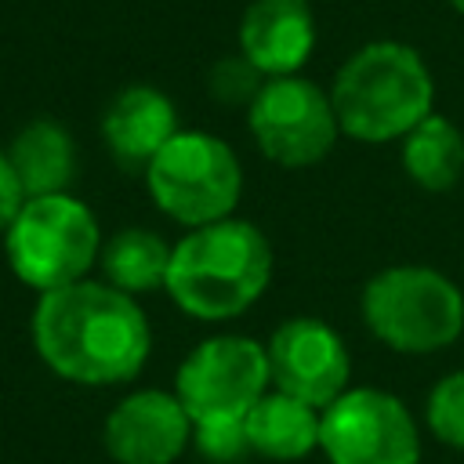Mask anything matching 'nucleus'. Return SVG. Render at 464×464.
I'll return each mask as SVG.
<instances>
[{
  "instance_id": "obj_1",
  "label": "nucleus",
  "mask_w": 464,
  "mask_h": 464,
  "mask_svg": "<svg viewBox=\"0 0 464 464\" xmlns=\"http://www.w3.org/2000/svg\"><path fill=\"white\" fill-rule=\"evenodd\" d=\"M29 337L51 373L83 388L134 381L152 352V326L138 297L91 276L40 294Z\"/></svg>"
},
{
  "instance_id": "obj_2",
  "label": "nucleus",
  "mask_w": 464,
  "mask_h": 464,
  "mask_svg": "<svg viewBox=\"0 0 464 464\" xmlns=\"http://www.w3.org/2000/svg\"><path fill=\"white\" fill-rule=\"evenodd\" d=\"M272 243L268 236L243 218H225L203 228H188L167 268L170 301L203 323L236 319L261 301L272 283Z\"/></svg>"
},
{
  "instance_id": "obj_3",
  "label": "nucleus",
  "mask_w": 464,
  "mask_h": 464,
  "mask_svg": "<svg viewBox=\"0 0 464 464\" xmlns=\"http://www.w3.org/2000/svg\"><path fill=\"white\" fill-rule=\"evenodd\" d=\"M330 102L341 134L366 145L402 141L424 116H431L435 80L410 44L373 40L337 69Z\"/></svg>"
},
{
  "instance_id": "obj_4",
  "label": "nucleus",
  "mask_w": 464,
  "mask_h": 464,
  "mask_svg": "<svg viewBox=\"0 0 464 464\" xmlns=\"http://www.w3.org/2000/svg\"><path fill=\"white\" fill-rule=\"evenodd\" d=\"M359 308L366 330L402 355L442 352L464 330V294L431 265H388L373 272Z\"/></svg>"
},
{
  "instance_id": "obj_5",
  "label": "nucleus",
  "mask_w": 464,
  "mask_h": 464,
  "mask_svg": "<svg viewBox=\"0 0 464 464\" xmlns=\"http://www.w3.org/2000/svg\"><path fill=\"white\" fill-rule=\"evenodd\" d=\"M102 243L94 210L72 192L29 196L4 232L7 268L36 294L87 279Z\"/></svg>"
},
{
  "instance_id": "obj_6",
  "label": "nucleus",
  "mask_w": 464,
  "mask_h": 464,
  "mask_svg": "<svg viewBox=\"0 0 464 464\" xmlns=\"http://www.w3.org/2000/svg\"><path fill=\"white\" fill-rule=\"evenodd\" d=\"M141 174L156 210L185 228L232 218L243 196L239 156L210 130H178Z\"/></svg>"
},
{
  "instance_id": "obj_7",
  "label": "nucleus",
  "mask_w": 464,
  "mask_h": 464,
  "mask_svg": "<svg viewBox=\"0 0 464 464\" xmlns=\"http://www.w3.org/2000/svg\"><path fill=\"white\" fill-rule=\"evenodd\" d=\"M268 388V352L261 341L243 334L203 337L174 373V395L181 399L192 424L243 420Z\"/></svg>"
},
{
  "instance_id": "obj_8",
  "label": "nucleus",
  "mask_w": 464,
  "mask_h": 464,
  "mask_svg": "<svg viewBox=\"0 0 464 464\" xmlns=\"http://www.w3.org/2000/svg\"><path fill=\"white\" fill-rule=\"evenodd\" d=\"M246 127L265 160L279 167H312L330 156L341 123L330 91L304 76H272L246 109Z\"/></svg>"
},
{
  "instance_id": "obj_9",
  "label": "nucleus",
  "mask_w": 464,
  "mask_h": 464,
  "mask_svg": "<svg viewBox=\"0 0 464 464\" xmlns=\"http://www.w3.org/2000/svg\"><path fill=\"white\" fill-rule=\"evenodd\" d=\"M319 450L330 464H420V428L384 388H348L323 406Z\"/></svg>"
},
{
  "instance_id": "obj_10",
  "label": "nucleus",
  "mask_w": 464,
  "mask_h": 464,
  "mask_svg": "<svg viewBox=\"0 0 464 464\" xmlns=\"http://www.w3.org/2000/svg\"><path fill=\"white\" fill-rule=\"evenodd\" d=\"M272 388L323 410L348 392L352 355L344 337L319 315H290L265 341Z\"/></svg>"
},
{
  "instance_id": "obj_11",
  "label": "nucleus",
  "mask_w": 464,
  "mask_h": 464,
  "mask_svg": "<svg viewBox=\"0 0 464 464\" xmlns=\"http://www.w3.org/2000/svg\"><path fill=\"white\" fill-rule=\"evenodd\" d=\"M192 442V417L174 392L138 388L102 424V446L116 464H174Z\"/></svg>"
},
{
  "instance_id": "obj_12",
  "label": "nucleus",
  "mask_w": 464,
  "mask_h": 464,
  "mask_svg": "<svg viewBox=\"0 0 464 464\" xmlns=\"http://www.w3.org/2000/svg\"><path fill=\"white\" fill-rule=\"evenodd\" d=\"M315 51L308 0H250L239 18V54L272 76H297Z\"/></svg>"
},
{
  "instance_id": "obj_13",
  "label": "nucleus",
  "mask_w": 464,
  "mask_h": 464,
  "mask_svg": "<svg viewBox=\"0 0 464 464\" xmlns=\"http://www.w3.org/2000/svg\"><path fill=\"white\" fill-rule=\"evenodd\" d=\"M178 130L181 127L174 102L149 83L123 87L102 112V138L109 145V156L123 170H145Z\"/></svg>"
},
{
  "instance_id": "obj_14",
  "label": "nucleus",
  "mask_w": 464,
  "mask_h": 464,
  "mask_svg": "<svg viewBox=\"0 0 464 464\" xmlns=\"http://www.w3.org/2000/svg\"><path fill=\"white\" fill-rule=\"evenodd\" d=\"M243 428H246L250 453L286 464V460H301L319 450L323 410H315L279 388H268L243 417Z\"/></svg>"
},
{
  "instance_id": "obj_15",
  "label": "nucleus",
  "mask_w": 464,
  "mask_h": 464,
  "mask_svg": "<svg viewBox=\"0 0 464 464\" xmlns=\"http://www.w3.org/2000/svg\"><path fill=\"white\" fill-rule=\"evenodd\" d=\"M11 167L29 196H54V192H69L72 178H76V145L72 134L51 120V116H36L29 123H22L7 145Z\"/></svg>"
},
{
  "instance_id": "obj_16",
  "label": "nucleus",
  "mask_w": 464,
  "mask_h": 464,
  "mask_svg": "<svg viewBox=\"0 0 464 464\" xmlns=\"http://www.w3.org/2000/svg\"><path fill=\"white\" fill-rule=\"evenodd\" d=\"M170 250H174V243H167L160 232H152L145 225H127V228H116L102 243L98 268L109 286H116L130 297H141V294L167 286Z\"/></svg>"
},
{
  "instance_id": "obj_17",
  "label": "nucleus",
  "mask_w": 464,
  "mask_h": 464,
  "mask_svg": "<svg viewBox=\"0 0 464 464\" xmlns=\"http://www.w3.org/2000/svg\"><path fill=\"white\" fill-rule=\"evenodd\" d=\"M402 170L424 192H446L464 174V134L453 120L431 112L402 138Z\"/></svg>"
},
{
  "instance_id": "obj_18",
  "label": "nucleus",
  "mask_w": 464,
  "mask_h": 464,
  "mask_svg": "<svg viewBox=\"0 0 464 464\" xmlns=\"http://www.w3.org/2000/svg\"><path fill=\"white\" fill-rule=\"evenodd\" d=\"M424 424L442 446L464 453V366L431 384L424 402Z\"/></svg>"
},
{
  "instance_id": "obj_19",
  "label": "nucleus",
  "mask_w": 464,
  "mask_h": 464,
  "mask_svg": "<svg viewBox=\"0 0 464 464\" xmlns=\"http://www.w3.org/2000/svg\"><path fill=\"white\" fill-rule=\"evenodd\" d=\"M265 72L257 65H250L243 54H228L221 62H214V69L207 72V87L210 98H218L221 105H246L257 98V91L265 87Z\"/></svg>"
},
{
  "instance_id": "obj_20",
  "label": "nucleus",
  "mask_w": 464,
  "mask_h": 464,
  "mask_svg": "<svg viewBox=\"0 0 464 464\" xmlns=\"http://www.w3.org/2000/svg\"><path fill=\"white\" fill-rule=\"evenodd\" d=\"M192 446L210 464H236L243 453H250L243 420H199L192 424Z\"/></svg>"
},
{
  "instance_id": "obj_21",
  "label": "nucleus",
  "mask_w": 464,
  "mask_h": 464,
  "mask_svg": "<svg viewBox=\"0 0 464 464\" xmlns=\"http://www.w3.org/2000/svg\"><path fill=\"white\" fill-rule=\"evenodd\" d=\"M22 203H25V188H22V181H18L14 167H11L7 149H0V236H4L7 225L18 218Z\"/></svg>"
},
{
  "instance_id": "obj_22",
  "label": "nucleus",
  "mask_w": 464,
  "mask_h": 464,
  "mask_svg": "<svg viewBox=\"0 0 464 464\" xmlns=\"http://www.w3.org/2000/svg\"><path fill=\"white\" fill-rule=\"evenodd\" d=\"M450 7H457V11L464 14V0H450Z\"/></svg>"
}]
</instances>
